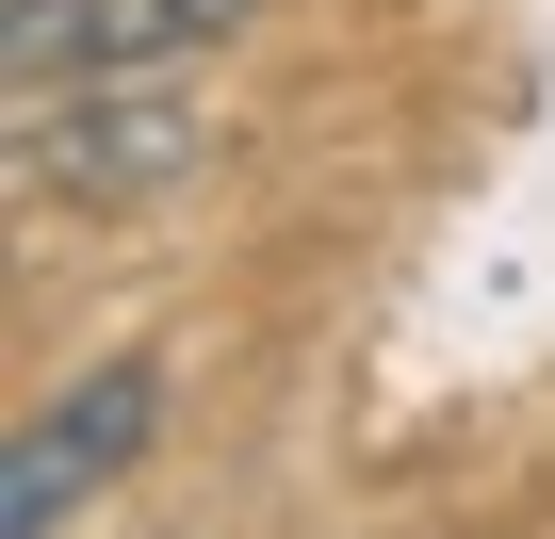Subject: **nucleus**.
Listing matches in <instances>:
<instances>
[{"label": "nucleus", "instance_id": "obj_1", "mask_svg": "<svg viewBox=\"0 0 555 539\" xmlns=\"http://www.w3.org/2000/svg\"><path fill=\"white\" fill-rule=\"evenodd\" d=\"M180 164H212L180 66H131V82H17V196H164Z\"/></svg>", "mask_w": 555, "mask_h": 539}, {"label": "nucleus", "instance_id": "obj_2", "mask_svg": "<svg viewBox=\"0 0 555 539\" xmlns=\"http://www.w3.org/2000/svg\"><path fill=\"white\" fill-rule=\"evenodd\" d=\"M147 425H164V360H147V344H115V360H82L66 393H34L17 458H0V539H66V523L147 458Z\"/></svg>", "mask_w": 555, "mask_h": 539}, {"label": "nucleus", "instance_id": "obj_3", "mask_svg": "<svg viewBox=\"0 0 555 539\" xmlns=\"http://www.w3.org/2000/svg\"><path fill=\"white\" fill-rule=\"evenodd\" d=\"M261 34V0H17V82H131V66H212Z\"/></svg>", "mask_w": 555, "mask_h": 539}]
</instances>
